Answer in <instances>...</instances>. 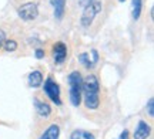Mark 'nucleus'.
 Masks as SVG:
<instances>
[{
	"mask_svg": "<svg viewBox=\"0 0 154 139\" xmlns=\"http://www.w3.org/2000/svg\"><path fill=\"white\" fill-rule=\"evenodd\" d=\"M100 84L96 75L90 74L83 80L82 95L84 97V104L88 109H97L100 105Z\"/></svg>",
	"mask_w": 154,
	"mask_h": 139,
	"instance_id": "f257e3e1",
	"label": "nucleus"
},
{
	"mask_svg": "<svg viewBox=\"0 0 154 139\" xmlns=\"http://www.w3.org/2000/svg\"><path fill=\"white\" fill-rule=\"evenodd\" d=\"M69 85H70V102L74 106H79L82 102V84L83 78L79 71H73L69 75Z\"/></svg>",
	"mask_w": 154,
	"mask_h": 139,
	"instance_id": "f03ea898",
	"label": "nucleus"
},
{
	"mask_svg": "<svg viewBox=\"0 0 154 139\" xmlns=\"http://www.w3.org/2000/svg\"><path fill=\"white\" fill-rule=\"evenodd\" d=\"M101 7H103L101 1H99V0H93L88 4H86L84 11H83V14H82V19H80V23H82L83 27H88L93 23L96 16L101 11Z\"/></svg>",
	"mask_w": 154,
	"mask_h": 139,
	"instance_id": "7ed1b4c3",
	"label": "nucleus"
},
{
	"mask_svg": "<svg viewBox=\"0 0 154 139\" xmlns=\"http://www.w3.org/2000/svg\"><path fill=\"white\" fill-rule=\"evenodd\" d=\"M44 92H46V95L54 102L56 105H61L60 87L57 85L56 81H53V78L51 77H49L46 81H44Z\"/></svg>",
	"mask_w": 154,
	"mask_h": 139,
	"instance_id": "20e7f679",
	"label": "nucleus"
},
{
	"mask_svg": "<svg viewBox=\"0 0 154 139\" xmlns=\"http://www.w3.org/2000/svg\"><path fill=\"white\" fill-rule=\"evenodd\" d=\"M19 16L22 17L24 22H32L36 17L38 16V9L37 4L33 3V1H29V3H24L19 7Z\"/></svg>",
	"mask_w": 154,
	"mask_h": 139,
	"instance_id": "39448f33",
	"label": "nucleus"
},
{
	"mask_svg": "<svg viewBox=\"0 0 154 139\" xmlns=\"http://www.w3.org/2000/svg\"><path fill=\"white\" fill-rule=\"evenodd\" d=\"M67 57V47L64 43H56L53 45V60H54L56 64H61V62H64Z\"/></svg>",
	"mask_w": 154,
	"mask_h": 139,
	"instance_id": "423d86ee",
	"label": "nucleus"
},
{
	"mask_svg": "<svg viewBox=\"0 0 154 139\" xmlns=\"http://www.w3.org/2000/svg\"><path fill=\"white\" fill-rule=\"evenodd\" d=\"M151 128L146 121H138L136 132H134V139H147L150 136Z\"/></svg>",
	"mask_w": 154,
	"mask_h": 139,
	"instance_id": "0eeeda50",
	"label": "nucleus"
},
{
	"mask_svg": "<svg viewBox=\"0 0 154 139\" xmlns=\"http://www.w3.org/2000/svg\"><path fill=\"white\" fill-rule=\"evenodd\" d=\"M34 106H36V112L38 117L47 118L51 114V108L49 106V104H46L43 101H40L38 98H34Z\"/></svg>",
	"mask_w": 154,
	"mask_h": 139,
	"instance_id": "6e6552de",
	"label": "nucleus"
},
{
	"mask_svg": "<svg viewBox=\"0 0 154 139\" xmlns=\"http://www.w3.org/2000/svg\"><path fill=\"white\" fill-rule=\"evenodd\" d=\"M59 136H60V126L57 123H51L38 139H59Z\"/></svg>",
	"mask_w": 154,
	"mask_h": 139,
	"instance_id": "1a4fd4ad",
	"label": "nucleus"
},
{
	"mask_svg": "<svg viewBox=\"0 0 154 139\" xmlns=\"http://www.w3.org/2000/svg\"><path fill=\"white\" fill-rule=\"evenodd\" d=\"M51 4L54 7V16L56 19H63L64 16V10H66V0H50Z\"/></svg>",
	"mask_w": 154,
	"mask_h": 139,
	"instance_id": "9d476101",
	"label": "nucleus"
},
{
	"mask_svg": "<svg viewBox=\"0 0 154 139\" xmlns=\"http://www.w3.org/2000/svg\"><path fill=\"white\" fill-rule=\"evenodd\" d=\"M43 83V74L40 71H33L30 72V75H29V85L30 87H33V88H37L40 87Z\"/></svg>",
	"mask_w": 154,
	"mask_h": 139,
	"instance_id": "9b49d317",
	"label": "nucleus"
},
{
	"mask_svg": "<svg viewBox=\"0 0 154 139\" xmlns=\"http://www.w3.org/2000/svg\"><path fill=\"white\" fill-rule=\"evenodd\" d=\"M97 58H99V56H97V54H96L93 58H90V54H88V53H83V54H80V57H79L80 62H83V64H84L87 68L93 67L94 64H96V61H97Z\"/></svg>",
	"mask_w": 154,
	"mask_h": 139,
	"instance_id": "f8f14e48",
	"label": "nucleus"
},
{
	"mask_svg": "<svg viewBox=\"0 0 154 139\" xmlns=\"http://www.w3.org/2000/svg\"><path fill=\"white\" fill-rule=\"evenodd\" d=\"M70 139H96L93 134H90L87 131H83V129H76L73 131L70 135Z\"/></svg>",
	"mask_w": 154,
	"mask_h": 139,
	"instance_id": "ddd939ff",
	"label": "nucleus"
},
{
	"mask_svg": "<svg viewBox=\"0 0 154 139\" xmlns=\"http://www.w3.org/2000/svg\"><path fill=\"white\" fill-rule=\"evenodd\" d=\"M141 7H143V0H133L131 3V13H133V19L138 20L140 14H141Z\"/></svg>",
	"mask_w": 154,
	"mask_h": 139,
	"instance_id": "4468645a",
	"label": "nucleus"
},
{
	"mask_svg": "<svg viewBox=\"0 0 154 139\" xmlns=\"http://www.w3.org/2000/svg\"><path fill=\"white\" fill-rule=\"evenodd\" d=\"M6 51H16L17 50V43L14 40H9V41H5V44H3Z\"/></svg>",
	"mask_w": 154,
	"mask_h": 139,
	"instance_id": "2eb2a0df",
	"label": "nucleus"
},
{
	"mask_svg": "<svg viewBox=\"0 0 154 139\" xmlns=\"http://www.w3.org/2000/svg\"><path fill=\"white\" fill-rule=\"evenodd\" d=\"M147 111H149L150 117H154V100L153 98H150L149 100V104H147Z\"/></svg>",
	"mask_w": 154,
	"mask_h": 139,
	"instance_id": "dca6fc26",
	"label": "nucleus"
},
{
	"mask_svg": "<svg viewBox=\"0 0 154 139\" xmlns=\"http://www.w3.org/2000/svg\"><path fill=\"white\" fill-rule=\"evenodd\" d=\"M5 41H6V33L0 28V48L3 47V44H5Z\"/></svg>",
	"mask_w": 154,
	"mask_h": 139,
	"instance_id": "f3484780",
	"label": "nucleus"
},
{
	"mask_svg": "<svg viewBox=\"0 0 154 139\" xmlns=\"http://www.w3.org/2000/svg\"><path fill=\"white\" fill-rule=\"evenodd\" d=\"M119 139H128V131H127V129H126V131H123Z\"/></svg>",
	"mask_w": 154,
	"mask_h": 139,
	"instance_id": "a211bd4d",
	"label": "nucleus"
},
{
	"mask_svg": "<svg viewBox=\"0 0 154 139\" xmlns=\"http://www.w3.org/2000/svg\"><path fill=\"white\" fill-rule=\"evenodd\" d=\"M36 57H37V58H43V57H44V51L43 50H36Z\"/></svg>",
	"mask_w": 154,
	"mask_h": 139,
	"instance_id": "6ab92c4d",
	"label": "nucleus"
},
{
	"mask_svg": "<svg viewBox=\"0 0 154 139\" xmlns=\"http://www.w3.org/2000/svg\"><path fill=\"white\" fill-rule=\"evenodd\" d=\"M90 1H93V0H80V3H82V4H88Z\"/></svg>",
	"mask_w": 154,
	"mask_h": 139,
	"instance_id": "aec40b11",
	"label": "nucleus"
},
{
	"mask_svg": "<svg viewBox=\"0 0 154 139\" xmlns=\"http://www.w3.org/2000/svg\"><path fill=\"white\" fill-rule=\"evenodd\" d=\"M120 1H124V0H120Z\"/></svg>",
	"mask_w": 154,
	"mask_h": 139,
	"instance_id": "412c9836",
	"label": "nucleus"
}]
</instances>
